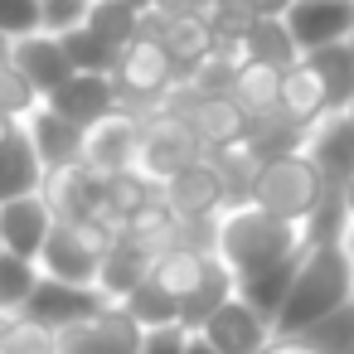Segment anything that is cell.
<instances>
[{
    "instance_id": "1",
    "label": "cell",
    "mask_w": 354,
    "mask_h": 354,
    "mask_svg": "<svg viewBox=\"0 0 354 354\" xmlns=\"http://www.w3.org/2000/svg\"><path fill=\"white\" fill-rule=\"evenodd\" d=\"M349 296H354V252L344 243H315V248H306L272 330L277 335H301L306 325H315L320 315H330Z\"/></svg>"
},
{
    "instance_id": "2",
    "label": "cell",
    "mask_w": 354,
    "mask_h": 354,
    "mask_svg": "<svg viewBox=\"0 0 354 354\" xmlns=\"http://www.w3.org/2000/svg\"><path fill=\"white\" fill-rule=\"evenodd\" d=\"M296 248H306L301 238V223H286L257 204H233L218 214V238H214V252L233 267V277H252L281 257H291Z\"/></svg>"
},
{
    "instance_id": "3",
    "label": "cell",
    "mask_w": 354,
    "mask_h": 354,
    "mask_svg": "<svg viewBox=\"0 0 354 354\" xmlns=\"http://www.w3.org/2000/svg\"><path fill=\"white\" fill-rule=\"evenodd\" d=\"M325 194H330V189H325L315 160H310L306 146H301V151L267 156V160L257 165V180H252L248 204H257V209H267V214H277V218H286V223H306V218L320 209Z\"/></svg>"
},
{
    "instance_id": "4",
    "label": "cell",
    "mask_w": 354,
    "mask_h": 354,
    "mask_svg": "<svg viewBox=\"0 0 354 354\" xmlns=\"http://www.w3.org/2000/svg\"><path fill=\"white\" fill-rule=\"evenodd\" d=\"M112 83H117V93H122L127 107L156 112V107H165V97L180 88V64L170 59V49H165L160 39L136 35V39L117 54Z\"/></svg>"
},
{
    "instance_id": "5",
    "label": "cell",
    "mask_w": 354,
    "mask_h": 354,
    "mask_svg": "<svg viewBox=\"0 0 354 354\" xmlns=\"http://www.w3.org/2000/svg\"><path fill=\"white\" fill-rule=\"evenodd\" d=\"M204 156L209 151H204L199 131L185 122V112H175V107L146 112V122H141V151H136V170L141 175H151L156 185H165L170 175H180L185 165H194Z\"/></svg>"
},
{
    "instance_id": "6",
    "label": "cell",
    "mask_w": 354,
    "mask_h": 354,
    "mask_svg": "<svg viewBox=\"0 0 354 354\" xmlns=\"http://www.w3.org/2000/svg\"><path fill=\"white\" fill-rule=\"evenodd\" d=\"M165 107L185 112V122L199 131L204 151L238 146V141H248V127H252V117L238 107L233 93H189V88H175V93L165 97Z\"/></svg>"
},
{
    "instance_id": "7",
    "label": "cell",
    "mask_w": 354,
    "mask_h": 354,
    "mask_svg": "<svg viewBox=\"0 0 354 354\" xmlns=\"http://www.w3.org/2000/svg\"><path fill=\"white\" fill-rule=\"evenodd\" d=\"M141 122L146 112L136 107H112L102 122L88 127V141H83V160L97 165L102 175H117V170H136V151H141Z\"/></svg>"
},
{
    "instance_id": "8",
    "label": "cell",
    "mask_w": 354,
    "mask_h": 354,
    "mask_svg": "<svg viewBox=\"0 0 354 354\" xmlns=\"http://www.w3.org/2000/svg\"><path fill=\"white\" fill-rule=\"evenodd\" d=\"M306 156L315 160L330 194H344L354 180V112H325L306 131Z\"/></svg>"
},
{
    "instance_id": "9",
    "label": "cell",
    "mask_w": 354,
    "mask_h": 354,
    "mask_svg": "<svg viewBox=\"0 0 354 354\" xmlns=\"http://www.w3.org/2000/svg\"><path fill=\"white\" fill-rule=\"evenodd\" d=\"M199 335H204L218 354H262L277 330H272V320H267L257 306H248V301L233 291V296L199 325Z\"/></svg>"
},
{
    "instance_id": "10",
    "label": "cell",
    "mask_w": 354,
    "mask_h": 354,
    "mask_svg": "<svg viewBox=\"0 0 354 354\" xmlns=\"http://www.w3.org/2000/svg\"><path fill=\"white\" fill-rule=\"evenodd\" d=\"M102 189H107V175H102L97 165H88V160L59 165V170H49L44 185H39V194H44V204L54 209L59 223H73V218L97 214V209H102Z\"/></svg>"
},
{
    "instance_id": "11",
    "label": "cell",
    "mask_w": 354,
    "mask_h": 354,
    "mask_svg": "<svg viewBox=\"0 0 354 354\" xmlns=\"http://www.w3.org/2000/svg\"><path fill=\"white\" fill-rule=\"evenodd\" d=\"M281 20L301 54L320 44H344L354 35V0H291Z\"/></svg>"
},
{
    "instance_id": "12",
    "label": "cell",
    "mask_w": 354,
    "mask_h": 354,
    "mask_svg": "<svg viewBox=\"0 0 354 354\" xmlns=\"http://www.w3.org/2000/svg\"><path fill=\"white\" fill-rule=\"evenodd\" d=\"M165 204L175 209V218H218L228 209V189H223V175L214 170V160H194L185 165L180 175H170L160 185Z\"/></svg>"
},
{
    "instance_id": "13",
    "label": "cell",
    "mask_w": 354,
    "mask_h": 354,
    "mask_svg": "<svg viewBox=\"0 0 354 354\" xmlns=\"http://www.w3.org/2000/svg\"><path fill=\"white\" fill-rule=\"evenodd\" d=\"M102 301H107V296H102L97 286H78V281H59V277H39V286H35V296L25 301L20 315H30V320H39V325H49V330H64V325H73V320L97 315Z\"/></svg>"
},
{
    "instance_id": "14",
    "label": "cell",
    "mask_w": 354,
    "mask_h": 354,
    "mask_svg": "<svg viewBox=\"0 0 354 354\" xmlns=\"http://www.w3.org/2000/svg\"><path fill=\"white\" fill-rule=\"evenodd\" d=\"M44 102H49L59 117H68V122H78V127H93V122H102L112 107H122V93H117L112 73H68Z\"/></svg>"
},
{
    "instance_id": "15",
    "label": "cell",
    "mask_w": 354,
    "mask_h": 354,
    "mask_svg": "<svg viewBox=\"0 0 354 354\" xmlns=\"http://www.w3.org/2000/svg\"><path fill=\"white\" fill-rule=\"evenodd\" d=\"M54 209L44 204V194H20L10 204H0V238H6V252H20L30 262H39L49 233H54Z\"/></svg>"
},
{
    "instance_id": "16",
    "label": "cell",
    "mask_w": 354,
    "mask_h": 354,
    "mask_svg": "<svg viewBox=\"0 0 354 354\" xmlns=\"http://www.w3.org/2000/svg\"><path fill=\"white\" fill-rule=\"evenodd\" d=\"M156 243H146V238H136V233H117V243L107 248V257H102V267H97V291L107 296V301H122L131 286H141L146 277H151V267H156Z\"/></svg>"
},
{
    "instance_id": "17",
    "label": "cell",
    "mask_w": 354,
    "mask_h": 354,
    "mask_svg": "<svg viewBox=\"0 0 354 354\" xmlns=\"http://www.w3.org/2000/svg\"><path fill=\"white\" fill-rule=\"evenodd\" d=\"M97 267H102V252H93L88 238H83L73 223H54L44 252H39V272H44V277H59V281L97 286Z\"/></svg>"
},
{
    "instance_id": "18",
    "label": "cell",
    "mask_w": 354,
    "mask_h": 354,
    "mask_svg": "<svg viewBox=\"0 0 354 354\" xmlns=\"http://www.w3.org/2000/svg\"><path fill=\"white\" fill-rule=\"evenodd\" d=\"M10 64H15L44 97L73 73V64H68V54H64V39L49 35V30H35V35H25V39H10Z\"/></svg>"
},
{
    "instance_id": "19",
    "label": "cell",
    "mask_w": 354,
    "mask_h": 354,
    "mask_svg": "<svg viewBox=\"0 0 354 354\" xmlns=\"http://www.w3.org/2000/svg\"><path fill=\"white\" fill-rule=\"evenodd\" d=\"M44 175H49V170H44V160H39V151H35L25 122L10 127L6 136H0V204H10V199H20V194H39Z\"/></svg>"
},
{
    "instance_id": "20",
    "label": "cell",
    "mask_w": 354,
    "mask_h": 354,
    "mask_svg": "<svg viewBox=\"0 0 354 354\" xmlns=\"http://www.w3.org/2000/svg\"><path fill=\"white\" fill-rule=\"evenodd\" d=\"M25 131H30V141H35V151H39L44 170H59V165H73V160H83L88 127H78V122L59 117L49 102H44L39 112H30V117H25Z\"/></svg>"
},
{
    "instance_id": "21",
    "label": "cell",
    "mask_w": 354,
    "mask_h": 354,
    "mask_svg": "<svg viewBox=\"0 0 354 354\" xmlns=\"http://www.w3.org/2000/svg\"><path fill=\"white\" fill-rule=\"evenodd\" d=\"M281 112H286L291 122H301V127H310V122H320V117L330 112L325 78L315 73V64H310L306 54L281 68Z\"/></svg>"
},
{
    "instance_id": "22",
    "label": "cell",
    "mask_w": 354,
    "mask_h": 354,
    "mask_svg": "<svg viewBox=\"0 0 354 354\" xmlns=\"http://www.w3.org/2000/svg\"><path fill=\"white\" fill-rule=\"evenodd\" d=\"M228 93L238 97V107H243L248 117H267V112L281 107V68H277V64H262V59H243V64L233 68Z\"/></svg>"
},
{
    "instance_id": "23",
    "label": "cell",
    "mask_w": 354,
    "mask_h": 354,
    "mask_svg": "<svg viewBox=\"0 0 354 354\" xmlns=\"http://www.w3.org/2000/svg\"><path fill=\"white\" fill-rule=\"evenodd\" d=\"M209 262H214V252H204V248H189V243H170V248H160L156 252V267H151V281H160L175 301H185L199 281H204V272H209Z\"/></svg>"
},
{
    "instance_id": "24",
    "label": "cell",
    "mask_w": 354,
    "mask_h": 354,
    "mask_svg": "<svg viewBox=\"0 0 354 354\" xmlns=\"http://www.w3.org/2000/svg\"><path fill=\"white\" fill-rule=\"evenodd\" d=\"M238 49H243V59H262V64H277V68L301 59V49H296L281 15H252L238 35Z\"/></svg>"
},
{
    "instance_id": "25",
    "label": "cell",
    "mask_w": 354,
    "mask_h": 354,
    "mask_svg": "<svg viewBox=\"0 0 354 354\" xmlns=\"http://www.w3.org/2000/svg\"><path fill=\"white\" fill-rule=\"evenodd\" d=\"M301 257H306V248H296L291 257H281V262H272V267H262V272H252V277H238V296H243L248 306H257L267 320H277V310H281V301H286V291H291V281H296Z\"/></svg>"
},
{
    "instance_id": "26",
    "label": "cell",
    "mask_w": 354,
    "mask_h": 354,
    "mask_svg": "<svg viewBox=\"0 0 354 354\" xmlns=\"http://www.w3.org/2000/svg\"><path fill=\"white\" fill-rule=\"evenodd\" d=\"M233 291H238V277H233V267H228V262L214 252V262H209L204 281H199V286H194V291L180 301V325L194 335V330H199V325H204V320H209V315H214V310H218V306H223Z\"/></svg>"
},
{
    "instance_id": "27",
    "label": "cell",
    "mask_w": 354,
    "mask_h": 354,
    "mask_svg": "<svg viewBox=\"0 0 354 354\" xmlns=\"http://www.w3.org/2000/svg\"><path fill=\"white\" fill-rule=\"evenodd\" d=\"M306 59H310V64H315V73L325 78L330 112H349V102H354V49H349V39H344V44L306 49Z\"/></svg>"
},
{
    "instance_id": "28",
    "label": "cell",
    "mask_w": 354,
    "mask_h": 354,
    "mask_svg": "<svg viewBox=\"0 0 354 354\" xmlns=\"http://www.w3.org/2000/svg\"><path fill=\"white\" fill-rule=\"evenodd\" d=\"M160 194V185L151 180V175H141V170H117V175H107V189H102V218H112L117 228H127V218L146 204V199H156Z\"/></svg>"
},
{
    "instance_id": "29",
    "label": "cell",
    "mask_w": 354,
    "mask_h": 354,
    "mask_svg": "<svg viewBox=\"0 0 354 354\" xmlns=\"http://www.w3.org/2000/svg\"><path fill=\"white\" fill-rule=\"evenodd\" d=\"M93 330H97V339H102L107 354H136L141 339H146V325L122 301H102V310L93 315Z\"/></svg>"
},
{
    "instance_id": "30",
    "label": "cell",
    "mask_w": 354,
    "mask_h": 354,
    "mask_svg": "<svg viewBox=\"0 0 354 354\" xmlns=\"http://www.w3.org/2000/svg\"><path fill=\"white\" fill-rule=\"evenodd\" d=\"M39 277H44L39 262H30V257H20V252H6V248H0V315H20L25 301L35 296Z\"/></svg>"
},
{
    "instance_id": "31",
    "label": "cell",
    "mask_w": 354,
    "mask_h": 354,
    "mask_svg": "<svg viewBox=\"0 0 354 354\" xmlns=\"http://www.w3.org/2000/svg\"><path fill=\"white\" fill-rule=\"evenodd\" d=\"M59 39H64V54H68L73 73H112V68H117V54H122V49H112L97 30L73 25V30H64Z\"/></svg>"
},
{
    "instance_id": "32",
    "label": "cell",
    "mask_w": 354,
    "mask_h": 354,
    "mask_svg": "<svg viewBox=\"0 0 354 354\" xmlns=\"http://www.w3.org/2000/svg\"><path fill=\"white\" fill-rule=\"evenodd\" d=\"M83 25H88V30H97L112 49H127V44L141 35V10H131L127 0H93Z\"/></svg>"
},
{
    "instance_id": "33",
    "label": "cell",
    "mask_w": 354,
    "mask_h": 354,
    "mask_svg": "<svg viewBox=\"0 0 354 354\" xmlns=\"http://www.w3.org/2000/svg\"><path fill=\"white\" fill-rule=\"evenodd\" d=\"M301 339L320 354H354V296L344 306H335L330 315H320L315 325H306Z\"/></svg>"
},
{
    "instance_id": "34",
    "label": "cell",
    "mask_w": 354,
    "mask_h": 354,
    "mask_svg": "<svg viewBox=\"0 0 354 354\" xmlns=\"http://www.w3.org/2000/svg\"><path fill=\"white\" fill-rule=\"evenodd\" d=\"M122 306L146 325V330H156V325H180V301L160 286V281H141V286H131L127 296H122Z\"/></svg>"
},
{
    "instance_id": "35",
    "label": "cell",
    "mask_w": 354,
    "mask_h": 354,
    "mask_svg": "<svg viewBox=\"0 0 354 354\" xmlns=\"http://www.w3.org/2000/svg\"><path fill=\"white\" fill-rule=\"evenodd\" d=\"M0 354H59V335L30 315L0 320Z\"/></svg>"
},
{
    "instance_id": "36",
    "label": "cell",
    "mask_w": 354,
    "mask_h": 354,
    "mask_svg": "<svg viewBox=\"0 0 354 354\" xmlns=\"http://www.w3.org/2000/svg\"><path fill=\"white\" fill-rule=\"evenodd\" d=\"M39 107H44V93H39V88L10 64L6 73H0V112H6L10 122H25V117L39 112Z\"/></svg>"
},
{
    "instance_id": "37",
    "label": "cell",
    "mask_w": 354,
    "mask_h": 354,
    "mask_svg": "<svg viewBox=\"0 0 354 354\" xmlns=\"http://www.w3.org/2000/svg\"><path fill=\"white\" fill-rule=\"evenodd\" d=\"M44 30V0H0V35L6 39H25Z\"/></svg>"
},
{
    "instance_id": "38",
    "label": "cell",
    "mask_w": 354,
    "mask_h": 354,
    "mask_svg": "<svg viewBox=\"0 0 354 354\" xmlns=\"http://www.w3.org/2000/svg\"><path fill=\"white\" fill-rule=\"evenodd\" d=\"M54 335H59V354H107L102 339H97V330H93V315L64 325V330H54Z\"/></svg>"
},
{
    "instance_id": "39",
    "label": "cell",
    "mask_w": 354,
    "mask_h": 354,
    "mask_svg": "<svg viewBox=\"0 0 354 354\" xmlns=\"http://www.w3.org/2000/svg\"><path fill=\"white\" fill-rule=\"evenodd\" d=\"M88 6H93V0H44V30L49 35H64V30L83 25L88 20Z\"/></svg>"
},
{
    "instance_id": "40",
    "label": "cell",
    "mask_w": 354,
    "mask_h": 354,
    "mask_svg": "<svg viewBox=\"0 0 354 354\" xmlns=\"http://www.w3.org/2000/svg\"><path fill=\"white\" fill-rule=\"evenodd\" d=\"M185 344H189L185 325H156V330H146V339H141L136 354H185Z\"/></svg>"
},
{
    "instance_id": "41",
    "label": "cell",
    "mask_w": 354,
    "mask_h": 354,
    "mask_svg": "<svg viewBox=\"0 0 354 354\" xmlns=\"http://www.w3.org/2000/svg\"><path fill=\"white\" fill-rule=\"evenodd\" d=\"M262 354H320V349H310V344H306L301 335H272Z\"/></svg>"
},
{
    "instance_id": "42",
    "label": "cell",
    "mask_w": 354,
    "mask_h": 354,
    "mask_svg": "<svg viewBox=\"0 0 354 354\" xmlns=\"http://www.w3.org/2000/svg\"><path fill=\"white\" fill-rule=\"evenodd\" d=\"M243 6H248L252 15H286L291 0H243Z\"/></svg>"
},
{
    "instance_id": "43",
    "label": "cell",
    "mask_w": 354,
    "mask_h": 354,
    "mask_svg": "<svg viewBox=\"0 0 354 354\" xmlns=\"http://www.w3.org/2000/svg\"><path fill=\"white\" fill-rule=\"evenodd\" d=\"M185 354H218V349H214V344H209V339L194 330V335H189V344H185Z\"/></svg>"
},
{
    "instance_id": "44",
    "label": "cell",
    "mask_w": 354,
    "mask_h": 354,
    "mask_svg": "<svg viewBox=\"0 0 354 354\" xmlns=\"http://www.w3.org/2000/svg\"><path fill=\"white\" fill-rule=\"evenodd\" d=\"M6 68H10V39L0 35V73H6Z\"/></svg>"
},
{
    "instance_id": "45",
    "label": "cell",
    "mask_w": 354,
    "mask_h": 354,
    "mask_svg": "<svg viewBox=\"0 0 354 354\" xmlns=\"http://www.w3.org/2000/svg\"><path fill=\"white\" fill-rule=\"evenodd\" d=\"M127 6H131V10H156L160 0H127Z\"/></svg>"
},
{
    "instance_id": "46",
    "label": "cell",
    "mask_w": 354,
    "mask_h": 354,
    "mask_svg": "<svg viewBox=\"0 0 354 354\" xmlns=\"http://www.w3.org/2000/svg\"><path fill=\"white\" fill-rule=\"evenodd\" d=\"M344 209H349V218H354V180H349V189H344Z\"/></svg>"
},
{
    "instance_id": "47",
    "label": "cell",
    "mask_w": 354,
    "mask_h": 354,
    "mask_svg": "<svg viewBox=\"0 0 354 354\" xmlns=\"http://www.w3.org/2000/svg\"><path fill=\"white\" fill-rule=\"evenodd\" d=\"M344 248L354 252V218H349V228H344Z\"/></svg>"
},
{
    "instance_id": "48",
    "label": "cell",
    "mask_w": 354,
    "mask_h": 354,
    "mask_svg": "<svg viewBox=\"0 0 354 354\" xmlns=\"http://www.w3.org/2000/svg\"><path fill=\"white\" fill-rule=\"evenodd\" d=\"M10 127H20V122H10V117H6V112H0V136H6V131H10Z\"/></svg>"
},
{
    "instance_id": "49",
    "label": "cell",
    "mask_w": 354,
    "mask_h": 354,
    "mask_svg": "<svg viewBox=\"0 0 354 354\" xmlns=\"http://www.w3.org/2000/svg\"><path fill=\"white\" fill-rule=\"evenodd\" d=\"M349 49H354V35H349Z\"/></svg>"
},
{
    "instance_id": "50",
    "label": "cell",
    "mask_w": 354,
    "mask_h": 354,
    "mask_svg": "<svg viewBox=\"0 0 354 354\" xmlns=\"http://www.w3.org/2000/svg\"><path fill=\"white\" fill-rule=\"evenodd\" d=\"M0 248H6V238H0Z\"/></svg>"
},
{
    "instance_id": "51",
    "label": "cell",
    "mask_w": 354,
    "mask_h": 354,
    "mask_svg": "<svg viewBox=\"0 0 354 354\" xmlns=\"http://www.w3.org/2000/svg\"><path fill=\"white\" fill-rule=\"evenodd\" d=\"M349 112H354V102H349Z\"/></svg>"
},
{
    "instance_id": "52",
    "label": "cell",
    "mask_w": 354,
    "mask_h": 354,
    "mask_svg": "<svg viewBox=\"0 0 354 354\" xmlns=\"http://www.w3.org/2000/svg\"><path fill=\"white\" fill-rule=\"evenodd\" d=\"M0 320H6V315H0Z\"/></svg>"
}]
</instances>
